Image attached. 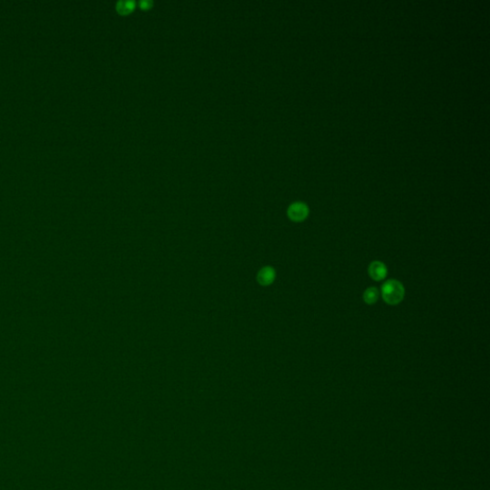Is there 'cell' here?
I'll return each instance as SVG.
<instances>
[{
    "label": "cell",
    "instance_id": "6",
    "mask_svg": "<svg viewBox=\"0 0 490 490\" xmlns=\"http://www.w3.org/2000/svg\"><path fill=\"white\" fill-rule=\"evenodd\" d=\"M135 7V2L132 0H120L117 2V10L121 14H129Z\"/></svg>",
    "mask_w": 490,
    "mask_h": 490
},
{
    "label": "cell",
    "instance_id": "7",
    "mask_svg": "<svg viewBox=\"0 0 490 490\" xmlns=\"http://www.w3.org/2000/svg\"><path fill=\"white\" fill-rule=\"evenodd\" d=\"M151 5H152L151 0H141L140 1V6L143 9H149V8H151Z\"/></svg>",
    "mask_w": 490,
    "mask_h": 490
},
{
    "label": "cell",
    "instance_id": "4",
    "mask_svg": "<svg viewBox=\"0 0 490 490\" xmlns=\"http://www.w3.org/2000/svg\"><path fill=\"white\" fill-rule=\"evenodd\" d=\"M276 277V272L274 268L270 266H265L262 270H260L258 274V282L262 285H269L274 282Z\"/></svg>",
    "mask_w": 490,
    "mask_h": 490
},
{
    "label": "cell",
    "instance_id": "2",
    "mask_svg": "<svg viewBox=\"0 0 490 490\" xmlns=\"http://www.w3.org/2000/svg\"><path fill=\"white\" fill-rule=\"evenodd\" d=\"M308 213H309L308 207L302 202H295L291 204L287 210V215L289 218L296 222H301L302 220H304L307 218Z\"/></svg>",
    "mask_w": 490,
    "mask_h": 490
},
{
    "label": "cell",
    "instance_id": "3",
    "mask_svg": "<svg viewBox=\"0 0 490 490\" xmlns=\"http://www.w3.org/2000/svg\"><path fill=\"white\" fill-rule=\"evenodd\" d=\"M368 273L374 281H382L387 277L388 268L386 264L379 261H375L369 265Z\"/></svg>",
    "mask_w": 490,
    "mask_h": 490
},
{
    "label": "cell",
    "instance_id": "5",
    "mask_svg": "<svg viewBox=\"0 0 490 490\" xmlns=\"http://www.w3.org/2000/svg\"><path fill=\"white\" fill-rule=\"evenodd\" d=\"M379 291L377 287H369L363 293V300L367 304H375L379 299Z\"/></svg>",
    "mask_w": 490,
    "mask_h": 490
},
{
    "label": "cell",
    "instance_id": "1",
    "mask_svg": "<svg viewBox=\"0 0 490 490\" xmlns=\"http://www.w3.org/2000/svg\"><path fill=\"white\" fill-rule=\"evenodd\" d=\"M381 295L387 304L396 305L404 299L405 288L403 284L397 280L391 279L382 284Z\"/></svg>",
    "mask_w": 490,
    "mask_h": 490
}]
</instances>
